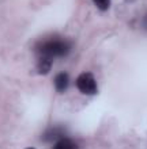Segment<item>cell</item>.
I'll return each mask as SVG.
<instances>
[{
  "label": "cell",
  "instance_id": "obj_9",
  "mask_svg": "<svg viewBox=\"0 0 147 149\" xmlns=\"http://www.w3.org/2000/svg\"><path fill=\"white\" fill-rule=\"evenodd\" d=\"M26 149H34V148H26Z\"/></svg>",
  "mask_w": 147,
  "mask_h": 149
},
{
  "label": "cell",
  "instance_id": "obj_6",
  "mask_svg": "<svg viewBox=\"0 0 147 149\" xmlns=\"http://www.w3.org/2000/svg\"><path fill=\"white\" fill-rule=\"evenodd\" d=\"M53 149H79V148H78V144L74 140L68 137H63L60 138L57 142H55Z\"/></svg>",
  "mask_w": 147,
  "mask_h": 149
},
{
  "label": "cell",
  "instance_id": "obj_3",
  "mask_svg": "<svg viewBox=\"0 0 147 149\" xmlns=\"http://www.w3.org/2000/svg\"><path fill=\"white\" fill-rule=\"evenodd\" d=\"M64 133H65V129H64V127H61V126H53V127L46 130V132L42 134L41 138H42L44 142H57L60 138L65 137Z\"/></svg>",
  "mask_w": 147,
  "mask_h": 149
},
{
  "label": "cell",
  "instance_id": "obj_1",
  "mask_svg": "<svg viewBox=\"0 0 147 149\" xmlns=\"http://www.w3.org/2000/svg\"><path fill=\"white\" fill-rule=\"evenodd\" d=\"M71 47L72 45L68 39L55 37V38H49L40 42L36 46V52L38 56H48L52 58H56V57L67 56L71 52Z\"/></svg>",
  "mask_w": 147,
  "mask_h": 149
},
{
  "label": "cell",
  "instance_id": "obj_8",
  "mask_svg": "<svg viewBox=\"0 0 147 149\" xmlns=\"http://www.w3.org/2000/svg\"><path fill=\"white\" fill-rule=\"evenodd\" d=\"M143 29L144 30H147V14L143 16Z\"/></svg>",
  "mask_w": 147,
  "mask_h": 149
},
{
  "label": "cell",
  "instance_id": "obj_4",
  "mask_svg": "<svg viewBox=\"0 0 147 149\" xmlns=\"http://www.w3.org/2000/svg\"><path fill=\"white\" fill-rule=\"evenodd\" d=\"M55 90L59 92V94H63L65 92L68 88V84H70V76H68L67 72H60L55 76Z\"/></svg>",
  "mask_w": 147,
  "mask_h": 149
},
{
  "label": "cell",
  "instance_id": "obj_5",
  "mask_svg": "<svg viewBox=\"0 0 147 149\" xmlns=\"http://www.w3.org/2000/svg\"><path fill=\"white\" fill-rule=\"evenodd\" d=\"M53 65V58L48 56H38L37 63V73L38 74H48Z\"/></svg>",
  "mask_w": 147,
  "mask_h": 149
},
{
  "label": "cell",
  "instance_id": "obj_2",
  "mask_svg": "<svg viewBox=\"0 0 147 149\" xmlns=\"http://www.w3.org/2000/svg\"><path fill=\"white\" fill-rule=\"evenodd\" d=\"M76 88L83 95H96L98 92V86L94 76L90 72H83L76 79Z\"/></svg>",
  "mask_w": 147,
  "mask_h": 149
},
{
  "label": "cell",
  "instance_id": "obj_7",
  "mask_svg": "<svg viewBox=\"0 0 147 149\" xmlns=\"http://www.w3.org/2000/svg\"><path fill=\"white\" fill-rule=\"evenodd\" d=\"M93 1L99 11H108L110 7V0H93Z\"/></svg>",
  "mask_w": 147,
  "mask_h": 149
}]
</instances>
